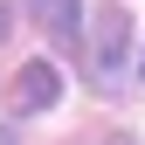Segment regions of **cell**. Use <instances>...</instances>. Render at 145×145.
Returning a JSON list of instances; mask_svg holds the SVG:
<instances>
[{
  "mask_svg": "<svg viewBox=\"0 0 145 145\" xmlns=\"http://www.w3.org/2000/svg\"><path fill=\"white\" fill-rule=\"evenodd\" d=\"M7 21H14V0H0V35H7Z\"/></svg>",
  "mask_w": 145,
  "mask_h": 145,
  "instance_id": "4",
  "label": "cell"
},
{
  "mask_svg": "<svg viewBox=\"0 0 145 145\" xmlns=\"http://www.w3.org/2000/svg\"><path fill=\"white\" fill-rule=\"evenodd\" d=\"M28 14L42 21V35L56 48H83L90 35H83V14H76V0H28Z\"/></svg>",
  "mask_w": 145,
  "mask_h": 145,
  "instance_id": "2",
  "label": "cell"
},
{
  "mask_svg": "<svg viewBox=\"0 0 145 145\" xmlns=\"http://www.w3.org/2000/svg\"><path fill=\"white\" fill-rule=\"evenodd\" d=\"M56 97H62L56 69H48V62H21V76H14V104H21V111H48Z\"/></svg>",
  "mask_w": 145,
  "mask_h": 145,
  "instance_id": "3",
  "label": "cell"
},
{
  "mask_svg": "<svg viewBox=\"0 0 145 145\" xmlns=\"http://www.w3.org/2000/svg\"><path fill=\"white\" fill-rule=\"evenodd\" d=\"M0 145H14V131H7V124H0Z\"/></svg>",
  "mask_w": 145,
  "mask_h": 145,
  "instance_id": "5",
  "label": "cell"
},
{
  "mask_svg": "<svg viewBox=\"0 0 145 145\" xmlns=\"http://www.w3.org/2000/svg\"><path fill=\"white\" fill-rule=\"evenodd\" d=\"M138 83H145V62H138Z\"/></svg>",
  "mask_w": 145,
  "mask_h": 145,
  "instance_id": "7",
  "label": "cell"
},
{
  "mask_svg": "<svg viewBox=\"0 0 145 145\" xmlns=\"http://www.w3.org/2000/svg\"><path fill=\"white\" fill-rule=\"evenodd\" d=\"M83 56H90V76H97L104 90L124 83V69H131V14H124L118 0H104V7L90 14V42H83Z\"/></svg>",
  "mask_w": 145,
  "mask_h": 145,
  "instance_id": "1",
  "label": "cell"
},
{
  "mask_svg": "<svg viewBox=\"0 0 145 145\" xmlns=\"http://www.w3.org/2000/svg\"><path fill=\"white\" fill-rule=\"evenodd\" d=\"M104 145H138V138H104Z\"/></svg>",
  "mask_w": 145,
  "mask_h": 145,
  "instance_id": "6",
  "label": "cell"
}]
</instances>
